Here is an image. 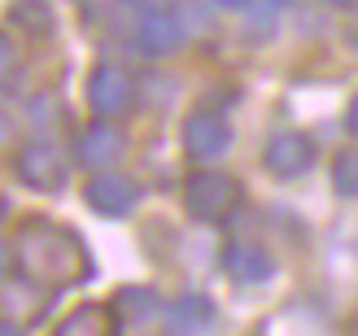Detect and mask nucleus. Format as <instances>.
I'll return each mask as SVG.
<instances>
[{
    "mask_svg": "<svg viewBox=\"0 0 358 336\" xmlns=\"http://www.w3.org/2000/svg\"><path fill=\"white\" fill-rule=\"evenodd\" d=\"M214 5H223V9H245L249 0H214Z\"/></svg>",
    "mask_w": 358,
    "mask_h": 336,
    "instance_id": "19",
    "label": "nucleus"
},
{
    "mask_svg": "<svg viewBox=\"0 0 358 336\" xmlns=\"http://www.w3.org/2000/svg\"><path fill=\"white\" fill-rule=\"evenodd\" d=\"M271 5H293V0H271Z\"/></svg>",
    "mask_w": 358,
    "mask_h": 336,
    "instance_id": "23",
    "label": "nucleus"
},
{
    "mask_svg": "<svg viewBox=\"0 0 358 336\" xmlns=\"http://www.w3.org/2000/svg\"><path fill=\"white\" fill-rule=\"evenodd\" d=\"M345 127H350V131L358 136V96L350 101V110H345Z\"/></svg>",
    "mask_w": 358,
    "mask_h": 336,
    "instance_id": "17",
    "label": "nucleus"
},
{
    "mask_svg": "<svg viewBox=\"0 0 358 336\" xmlns=\"http://www.w3.org/2000/svg\"><path fill=\"white\" fill-rule=\"evenodd\" d=\"M13 170H17V180H22L27 188L35 192H57L66 184V162H62V153L44 145V140H31V145L17 149L13 157Z\"/></svg>",
    "mask_w": 358,
    "mask_h": 336,
    "instance_id": "5",
    "label": "nucleus"
},
{
    "mask_svg": "<svg viewBox=\"0 0 358 336\" xmlns=\"http://www.w3.org/2000/svg\"><path fill=\"white\" fill-rule=\"evenodd\" d=\"M75 157H79V166H114L118 157H122V131L110 127V122H92L87 131H79L75 140Z\"/></svg>",
    "mask_w": 358,
    "mask_h": 336,
    "instance_id": "9",
    "label": "nucleus"
},
{
    "mask_svg": "<svg viewBox=\"0 0 358 336\" xmlns=\"http://www.w3.org/2000/svg\"><path fill=\"white\" fill-rule=\"evenodd\" d=\"M13 66H17V52H13V44H9V35L0 31V83L13 75Z\"/></svg>",
    "mask_w": 358,
    "mask_h": 336,
    "instance_id": "16",
    "label": "nucleus"
},
{
    "mask_svg": "<svg viewBox=\"0 0 358 336\" xmlns=\"http://www.w3.org/2000/svg\"><path fill=\"white\" fill-rule=\"evenodd\" d=\"M5 262H9V249H5V240H0V271H5Z\"/></svg>",
    "mask_w": 358,
    "mask_h": 336,
    "instance_id": "22",
    "label": "nucleus"
},
{
    "mask_svg": "<svg viewBox=\"0 0 358 336\" xmlns=\"http://www.w3.org/2000/svg\"><path fill=\"white\" fill-rule=\"evenodd\" d=\"M324 5H332V9H354L358 0H324Z\"/></svg>",
    "mask_w": 358,
    "mask_h": 336,
    "instance_id": "21",
    "label": "nucleus"
},
{
    "mask_svg": "<svg viewBox=\"0 0 358 336\" xmlns=\"http://www.w3.org/2000/svg\"><path fill=\"white\" fill-rule=\"evenodd\" d=\"M83 201L105 219H122V214H131L140 205V184L131 175H122V170H96L92 180H87V188H83Z\"/></svg>",
    "mask_w": 358,
    "mask_h": 336,
    "instance_id": "3",
    "label": "nucleus"
},
{
    "mask_svg": "<svg viewBox=\"0 0 358 336\" xmlns=\"http://www.w3.org/2000/svg\"><path fill=\"white\" fill-rule=\"evenodd\" d=\"M118 332V314L114 306H101V302H87L79 310H70L66 319L57 323L52 336H114Z\"/></svg>",
    "mask_w": 358,
    "mask_h": 336,
    "instance_id": "12",
    "label": "nucleus"
},
{
    "mask_svg": "<svg viewBox=\"0 0 358 336\" xmlns=\"http://www.w3.org/2000/svg\"><path fill=\"white\" fill-rule=\"evenodd\" d=\"M13 262L31 284H44V288H70L92 275V258H87L83 240L52 219H27L17 227Z\"/></svg>",
    "mask_w": 358,
    "mask_h": 336,
    "instance_id": "1",
    "label": "nucleus"
},
{
    "mask_svg": "<svg viewBox=\"0 0 358 336\" xmlns=\"http://www.w3.org/2000/svg\"><path fill=\"white\" fill-rule=\"evenodd\" d=\"M13 22H22L27 35H48L52 31V9L44 5V0H17V5L9 9Z\"/></svg>",
    "mask_w": 358,
    "mask_h": 336,
    "instance_id": "14",
    "label": "nucleus"
},
{
    "mask_svg": "<svg viewBox=\"0 0 358 336\" xmlns=\"http://www.w3.org/2000/svg\"><path fill=\"white\" fill-rule=\"evenodd\" d=\"M0 219H5V197H0Z\"/></svg>",
    "mask_w": 358,
    "mask_h": 336,
    "instance_id": "24",
    "label": "nucleus"
},
{
    "mask_svg": "<svg viewBox=\"0 0 358 336\" xmlns=\"http://www.w3.org/2000/svg\"><path fill=\"white\" fill-rule=\"evenodd\" d=\"M262 162L271 175H280V180H293V175H306L315 166V140L301 136V131H280L266 140V153Z\"/></svg>",
    "mask_w": 358,
    "mask_h": 336,
    "instance_id": "6",
    "label": "nucleus"
},
{
    "mask_svg": "<svg viewBox=\"0 0 358 336\" xmlns=\"http://www.w3.org/2000/svg\"><path fill=\"white\" fill-rule=\"evenodd\" d=\"M0 336H22V328L9 323V319H0Z\"/></svg>",
    "mask_w": 358,
    "mask_h": 336,
    "instance_id": "18",
    "label": "nucleus"
},
{
    "mask_svg": "<svg viewBox=\"0 0 358 336\" xmlns=\"http://www.w3.org/2000/svg\"><path fill=\"white\" fill-rule=\"evenodd\" d=\"M227 145H231V127H227L223 114L196 110V114L184 118V149H188V157H196V162H210V157H219Z\"/></svg>",
    "mask_w": 358,
    "mask_h": 336,
    "instance_id": "7",
    "label": "nucleus"
},
{
    "mask_svg": "<svg viewBox=\"0 0 358 336\" xmlns=\"http://www.w3.org/2000/svg\"><path fill=\"white\" fill-rule=\"evenodd\" d=\"M131 101H136V79L122 66H96L87 75V105H92V114L118 118L131 110Z\"/></svg>",
    "mask_w": 358,
    "mask_h": 336,
    "instance_id": "4",
    "label": "nucleus"
},
{
    "mask_svg": "<svg viewBox=\"0 0 358 336\" xmlns=\"http://www.w3.org/2000/svg\"><path fill=\"white\" fill-rule=\"evenodd\" d=\"M223 271L236 279V284H266L275 275V258L254 240H231L223 249Z\"/></svg>",
    "mask_w": 358,
    "mask_h": 336,
    "instance_id": "8",
    "label": "nucleus"
},
{
    "mask_svg": "<svg viewBox=\"0 0 358 336\" xmlns=\"http://www.w3.org/2000/svg\"><path fill=\"white\" fill-rule=\"evenodd\" d=\"M157 293L153 288H122L118 297H114V314L118 319H127V323H145V319H153L157 314Z\"/></svg>",
    "mask_w": 358,
    "mask_h": 336,
    "instance_id": "13",
    "label": "nucleus"
},
{
    "mask_svg": "<svg viewBox=\"0 0 358 336\" xmlns=\"http://www.w3.org/2000/svg\"><path fill=\"white\" fill-rule=\"evenodd\" d=\"M136 5H145V9H166L171 0H136Z\"/></svg>",
    "mask_w": 358,
    "mask_h": 336,
    "instance_id": "20",
    "label": "nucleus"
},
{
    "mask_svg": "<svg viewBox=\"0 0 358 336\" xmlns=\"http://www.w3.org/2000/svg\"><path fill=\"white\" fill-rule=\"evenodd\" d=\"M136 40L145 52H153V57H166V52H175L179 44H184V22L162 9H149V17L136 27Z\"/></svg>",
    "mask_w": 358,
    "mask_h": 336,
    "instance_id": "10",
    "label": "nucleus"
},
{
    "mask_svg": "<svg viewBox=\"0 0 358 336\" xmlns=\"http://www.w3.org/2000/svg\"><path fill=\"white\" fill-rule=\"evenodd\" d=\"M166 323H171L175 336L210 332V323H214V306H210V297H201V293H184V297H175V302L166 306Z\"/></svg>",
    "mask_w": 358,
    "mask_h": 336,
    "instance_id": "11",
    "label": "nucleus"
},
{
    "mask_svg": "<svg viewBox=\"0 0 358 336\" xmlns=\"http://www.w3.org/2000/svg\"><path fill=\"white\" fill-rule=\"evenodd\" d=\"M184 205H188L192 219L219 223L241 205V184L231 180V175H223V170H196V175L184 180Z\"/></svg>",
    "mask_w": 358,
    "mask_h": 336,
    "instance_id": "2",
    "label": "nucleus"
},
{
    "mask_svg": "<svg viewBox=\"0 0 358 336\" xmlns=\"http://www.w3.org/2000/svg\"><path fill=\"white\" fill-rule=\"evenodd\" d=\"M332 188L341 192V197L358 201V149L336 153V162H332Z\"/></svg>",
    "mask_w": 358,
    "mask_h": 336,
    "instance_id": "15",
    "label": "nucleus"
}]
</instances>
